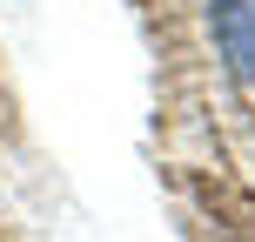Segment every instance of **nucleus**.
<instances>
[{"label": "nucleus", "mask_w": 255, "mask_h": 242, "mask_svg": "<svg viewBox=\"0 0 255 242\" xmlns=\"http://www.w3.org/2000/svg\"><path fill=\"white\" fill-rule=\"evenodd\" d=\"M215 61L235 88H255V0H202Z\"/></svg>", "instance_id": "f257e3e1"}]
</instances>
